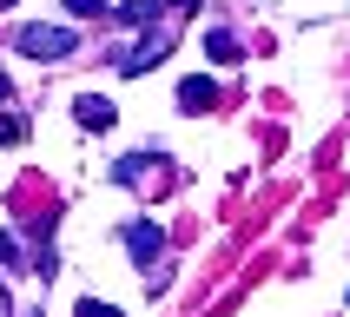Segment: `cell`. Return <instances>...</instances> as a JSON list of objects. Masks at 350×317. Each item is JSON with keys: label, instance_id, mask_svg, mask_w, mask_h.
Listing matches in <instances>:
<instances>
[{"label": "cell", "instance_id": "1", "mask_svg": "<svg viewBox=\"0 0 350 317\" xmlns=\"http://www.w3.org/2000/svg\"><path fill=\"white\" fill-rule=\"evenodd\" d=\"M14 46L27 59H66V53H73V33H66V27H20Z\"/></svg>", "mask_w": 350, "mask_h": 317}, {"label": "cell", "instance_id": "2", "mask_svg": "<svg viewBox=\"0 0 350 317\" xmlns=\"http://www.w3.org/2000/svg\"><path fill=\"white\" fill-rule=\"evenodd\" d=\"M159 59H165V33H152V40H139L133 53L119 59V73H126V79H139V73H152Z\"/></svg>", "mask_w": 350, "mask_h": 317}, {"label": "cell", "instance_id": "3", "mask_svg": "<svg viewBox=\"0 0 350 317\" xmlns=\"http://www.w3.org/2000/svg\"><path fill=\"white\" fill-rule=\"evenodd\" d=\"M73 119H79V126H86V133H106V126H113V99H99V93H79L73 99Z\"/></svg>", "mask_w": 350, "mask_h": 317}, {"label": "cell", "instance_id": "4", "mask_svg": "<svg viewBox=\"0 0 350 317\" xmlns=\"http://www.w3.org/2000/svg\"><path fill=\"white\" fill-rule=\"evenodd\" d=\"M126 251H133L139 264H152V258L165 251V232H159V225H126Z\"/></svg>", "mask_w": 350, "mask_h": 317}, {"label": "cell", "instance_id": "5", "mask_svg": "<svg viewBox=\"0 0 350 317\" xmlns=\"http://www.w3.org/2000/svg\"><path fill=\"white\" fill-rule=\"evenodd\" d=\"M178 106H185V113H212V106H218V86H212V79H185V86H178Z\"/></svg>", "mask_w": 350, "mask_h": 317}, {"label": "cell", "instance_id": "6", "mask_svg": "<svg viewBox=\"0 0 350 317\" xmlns=\"http://www.w3.org/2000/svg\"><path fill=\"white\" fill-rule=\"evenodd\" d=\"M119 20H126V27H152L159 20V0H126V7H113Z\"/></svg>", "mask_w": 350, "mask_h": 317}, {"label": "cell", "instance_id": "7", "mask_svg": "<svg viewBox=\"0 0 350 317\" xmlns=\"http://www.w3.org/2000/svg\"><path fill=\"white\" fill-rule=\"evenodd\" d=\"M205 53H212V59H238V40L218 27V33H205Z\"/></svg>", "mask_w": 350, "mask_h": 317}, {"label": "cell", "instance_id": "8", "mask_svg": "<svg viewBox=\"0 0 350 317\" xmlns=\"http://www.w3.org/2000/svg\"><path fill=\"white\" fill-rule=\"evenodd\" d=\"M66 14H73V20H93V14H106V0H66Z\"/></svg>", "mask_w": 350, "mask_h": 317}, {"label": "cell", "instance_id": "9", "mask_svg": "<svg viewBox=\"0 0 350 317\" xmlns=\"http://www.w3.org/2000/svg\"><path fill=\"white\" fill-rule=\"evenodd\" d=\"M73 317H126V311H113V304H93V297H79V311Z\"/></svg>", "mask_w": 350, "mask_h": 317}, {"label": "cell", "instance_id": "10", "mask_svg": "<svg viewBox=\"0 0 350 317\" xmlns=\"http://www.w3.org/2000/svg\"><path fill=\"white\" fill-rule=\"evenodd\" d=\"M0 264H20V245H14L7 232H0Z\"/></svg>", "mask_w": 350, "mask_h": 317}, {"label": "cell", "instance_id": "11", "mask_svg": "<svg viewBox=\"0 0 350 317\" xmlns=\"http://www.w3.org/2000/svg\"><path fill=\"white\" fill-rule=\"evenodd\" d=\"M7 93H14V79H7V73H0V99H7Z\"/></svg>", "mask_w": 350, "mask_h": 317}, {"label": "cell", "instance_id": "12", "mask_svg": "<svg viewBox=\"0 0 350 317\" xmlns=\"http://www.w3.org/2000/svg\"><path fill=\"white\" fill-rule=\"evenodd\" d=\"M0 7H14V0H0Z\"/></svg>", "mask_w": 350, "mask_h": 317}]
</instances>
